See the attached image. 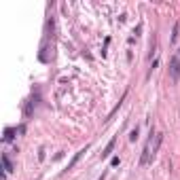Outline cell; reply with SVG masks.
<instances>
[{"instance_id": "6da1fadb", "label": "cell", "mask_w": 180, "mask_h": 180, "mask_svg": "<svg viewBox=\"0 0 180 180\" xmlns=\"http://www.w3.org/2000/svg\"><path fill=\"white\" fill-rule=\"evenodd\" d=\"M153 138H155V129L150 127V132H148V140H146V146H144V150H142V157H140V165H142V168H144V165H148V163L153 161V153H150Z\"/></svg>"}, {"instance_id": "7a4b0ae2", "label": "cell", "mask_w": 180, "mask_h": 180, "mask_svg": "<svg viewBox=\"0 0 180 180\" xmlns=\"http://www.w3.org/2000/svg\"><path fill=\"white\" fill-rule=\"evenodd\" d=\"M170 79L174 81V83H178L180 81V57H170Z\"/></svg>"}, {"instance_id": "3957f363", "label": "cell", "mask_w": 180, "mask_h": 180, "mask_svg": "<svg viewBox=\"0 0 180 180\" xmlns=\"http://www.w3.org/2000/svg\"><path fill=\"white\" fill-rule=\"evenodd\" d=\"M115 144H117V138H110V142L104 146V150H102L100 157H102V159H108V157L112 155V150H115Z\"/></svg>"}, {"instance_id": "277c9868", "label": "cell", "mask_w": 180, "mask_h": 180, "mask_svg": "<svg viewBox=\"0 0 180 180\" xmlns=\"http://www.w3.org/2000/svg\"><path fill=\"white\" fill-rule=\"evenodd\" d=\"M87 148H89V146H85V148H81V150H79V153H76L74 157H72V161L68 163V172H70V170H74V165H76V163L81 161V157H83V155L87 153Z\"/></svg>"}, {"instance_id": "5b68a950", "label": "cell", "mask_w": 180, "mask_h": 180, "mask_svg": "<svg viewBox=\"0 0 180 180\" xmlns=\"http://www.w3.org/2000/svg\"><path fill=\"white\" fill-rule=\"evenodd\" d=\"M161 140H163V134H155V142L150 144V153H153V159H155V155H157V150H159V146H161Z\"/></svg>"}, {"instance_id": "8992f818", "label": "cell", "mask_w": 180, "mask_h": 180, "mask_svg": "<svg viewBox=\"0 0 180 180\" xmlns=\"http://www.w3.org/2000/svg\"><path fill=\"white\" fill-rule=\"evenodd\" d=\"M0 159H2V168H4V174H11V172H13V163H11V159H9V155L4 153V155L0 157Z\"/></svg>"}, {"instance_id": "52a82bcc", "label": "cell", "mask_w": 180, "mask_h": 180, "mask_svg": "<svg viewBox=\"0 0 180 180\" xmlns=\"http://www.w3.org/2000/svg\"><path fill=\"white\" fill-rule=\"evenodd\" d=\"M13 138H15V129L13 127H6L4 129V142H11Z\"/></svg>"}, {"instance_id": "ba28073f", "label": "cell", "mask_w": 180, "mask_h": 180, "mask_svg": "<svg viewBox=\"0 0 180 180\" xmlns=\"http://www.w3.org/2000/svg\"><path fill=\"white\" fill-rule=\"evenodd\" d=\"M178 23H174V32H172V38H170V43H176V41H178Z\"/></svg>"}, {"instance_id": "9c48e42d", "label": "cell", "mask_w": 180, "mask_h": 180, "mask_svg": "<svg viewBox=\"0 0 180 180\" xmlns=\"http://www.w3.org/2000/svg\"><path fill=\"white\" fill-rule=\"evenodd\" d=\"M129 140H132V142H136V140H138V127H136V129H132V134H129Z\"/></svg>"}, {"instance_id": "30bf717a", "label": "cell", "mask_w": 180, "mask_h": 180, "mask_svg": "<svg viewBox=\"0 0 180 180\" xmlns=\"http://www.w3.org/2000/svg\"><path fill=\"white\" fill-rule=\"evenodd\" d=\"M38 159H41V161H43V159H45V148H43V146H41V148H38Z\"/></svg>"}, {"instance_id": "8fae6325", "label": "cell", "mask_w": 180, "mask_h": 180, "mask_svg": "<svg viewBox=\"0 0 180 180\" xmlns=\"http://www.w3.org/2000/svg\"><path fill=\"white\" fill-rule=\"evenodd\" d=\"M110 165L115 168V165H119V157H112V161H110Z\"/></svg>"}]
</instances>
